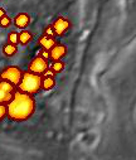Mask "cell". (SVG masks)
<instances>
[{
	"label": "cell",
	"instance_id": "cell-1",
	"mask_svg": "<svg viewBox=\"0 0 136 160\" xmlns=\"http://www.w3.org/2000/svg\"><path fill=\"white\" fill-rule=\"evenodd\" d=\"M35 112V100L33 95L17 90L7 103V117L15 122L29 120Z\"/></svg>",
	"mask_w": 136,
	"mask_h": 160
},
{
	"label": "cell",
	"instance_id": "cell-2",
	"mask_svg": "<svg viewBox=\"0 0 136 160\" xmlns=\"http://www.w3.org/2000/svg\"><path fill=\"white\" fill-rule=\"evenodd\" d=\"M42 76L33 73L30 71L23 72L22 74V79L19 85L17 86V90L30 93V95H35L39 91H42Z\"/></svg>",
	"mask_w": 136,
	"mask_h": 160
},
{
	"label": "cell",
	"instance_id": "cell-3",
	"mask_svg": "<svg viewBox=\"0 0 136 160\" xmlns=\"http://www.w3.org/2000/svg\"><path fill=\"white\" fill-rule=\"evenodd\" d=\"M22 74H23V71L19 67L9 66L0 72V79H4V81H8L14 86H18L22 79Z\"/></svg>",
	"mask_w": 136,
	"mask_h": 160
},
{
	"label": "cell",
	"instance_id": "cell-4",
	"mask_svg": "<svg viewBox=\"0 0 136 160\" xmlns=\"http://www.w3.org/2000/svg\"><path fill=\"white\" fill-rule=\"evenodd\" d=\"M17 91V86L12 85L8 81L0 79V103H8Z\"/></svg>",
	"mask_w": 136,
	"mask_h": 160
},
{
	"label": "cell",
	"instance_id": "cell-5",
	"mask_svg": "<svg viewBox=\"0 0 136 160\" xmlns=\"http://www.w3.org/2000/svg\"><path fill=\"white\" fill-rule=\"evenodd\" d=\"M48 67H49V63H48L47 59H44V58L37 56V57L33 58L32 62L29 63V66H28V71H30V72H33V73H37V74H40V76H42V73H43L45 69H47Z\"/></svg>",
	"mask_w": 136,
	"mask_h": 160
},
{
	"label": "cell",
	"instance_id": "cell-6",
	"mask_svg": "<svg viewBox=\"0 0 136 160\" xmlns=\"http://www.w3.org/2000/svg\"><path fill=\"white\" fill-rule=\"evenodd\" d=\"M52 28H53V30L56 33V37H63L68 32V29L71 28V22L67 18L59 17L53 22Z\"/></svg>",
	"mask_w": 136,
	"mask_h": 160
},
{
	"label": "cell",
	"instance_id": "cell-7",
	"mask_svg": "<svg viewBox=\"0 0 136 160\" xmlns=\"http://www.w3.org/2000/svg\"><path fill=\"white\" fill-rule=\"evenodd\" d=\"M67 54V47L63 44H56L53 48L49 49V59L53 61H59Z\"/></svg>",
	"mask_w": 136,
	"mask_h": 160
},
{
	"label": "cell",
	"instance_id": "cell-8",
	"mask_svg": "<svg viewBox=\"0 0 136 160\" xmlns=\"http://www.w3.org/2000/svg\"><path fill=\"white\" fill-rule=\"evenodd\" d=\"M30 20H32V18H30V15L29 14H27V13H20V14H18L15 18H14V25L18 28V29H25L29 24H30Z\"/></svg>",
	"mask_w": 136,
	"mask_h": 160
},
{
	"label": "cell",
	"instance_id": "cell-9",
	"mask_svg": "<svg viewBox=\"0 0 136 160\" xmlns=\"http://www.w3.org/2000/svg\"><path fill=\"white\" fill-rule=\"evenodd\" d=\"M39 46L43 48V49H47L49 51L51 48H53L57 42H56V38H52V37H48V35H43L39 38Z\"/></svg>",
	"mask_w": 136,
	"mask_h": 160
},
{
	"label": "cell",
	"instance_id": "cell-10",
	"mask_svg": "<svg viewBox=\"0 0 136 160\" xmlns=\"http://www.w3.org/2000/svg\"><path fill=\"white\" fill-rule=\"evenodd\" d=\"M33 41V34L29 30L23 29L22 32L18 33V42L20 46H27Z\"/></svg>",
	"mask_w": 136,
	"mask_h": 160
},
{
	"label": "cell",
	"instance_id": "cell-11",
	"mask_svg": "<svg viewBox=\"0 0 136 160\" xmlns=\"http://www.w3.org/2000/svg\"><path fill=\"white\" fill-rule=\"evenodd\" d=\"M56 86V79L53 77H43L42 78V90L43 91H51Z\"/></svg>",
	"mask_w": 136,
	"mask_h": 160
},
{
	"label": "cell",
	"instance_id": "cell-12",
	"mask_svg": "<svg viewBox=\"0 0 136 160\" xmlns=\"http://www.w3.org/2000/svg\"><path fill=\"white\" fill-rule=\"evenodd\" d=\"M17 52H18V47H17V44L8 43V44H5V46L3 47V53H4L5 57H13V56L17 54Z\"/></svg>",
	"mask_w": 136,
	"mask_h": 160
},
{
	"label": "cell",
	"instance_id": "cell-13",
	"mask_svg": "<svg viewBox=\"0 0 136 160\" xmlns=\"http://www.w3.org/2000/svg\"><path fill=\"white\" fill-rule=\"evenodd\" d=\"M64 67H66L64 62H62V59H59V61H53V63H52V66H51L49 68L57 74V73L63 72V71H64Z\"/></svg>",
	"mask_w": 136,
	"mask_h": 160
},
{
	"label": "cell",
	"instance_id": "cell-14",
	"mask_svg": "<svg viewBox=\"0 0 136 160\" xmlns=\"http://www.w3.org/2000/svg\"><path fill=\"white\" fill-rule=\"evenodd\" d=\"M12 22H13L12 18L4 15L2 19H0V28H4V29H5V28H9V27L12 25Z\"/></svg>",
	"mask_w": 136,
	"mask_h": 160
},
{
	"label": "cell",
	"instance_id": "cell-15",
	"mask_svg": "<svg viewBox=\"0 0 136 160\" xmlns=\"http://www.w3.org/2000/svg\"><path fill=\"white\" fill-rule=\"evenodd\" d=\"M8 43L19 44V42H18V33H17V32H10V33L8 34Z\"/></svg>",
	"mask_w": 136,
	"mask_h": 160
},
{
	"label": "cell",
	"instance_id": "cell-16",
	"mask_svg": "<svg viewBox=\"0 0 136 160\" xmlns=\"http://www.w3.org/2000/svg\"><path fill=\"white\" fill-rule=\"evenodd\" d=\"M44 35H48V37H52V38H56V33H54V30H53V28H52V25H47L44 28Z\"/></svg>",
	"mask_w": 136,
	"mask_h": 160
},
{
	"label": "cell",
	"instance_id": "cell-17",
	"mask_svg": "<svg viewBox=\"0 0 136 160\" xmlns=\"http://www.w3.org/2000/svg\"><path fill=\"white\" fill-rule=\"evenodd\" d=\"M7 117V105L0 103V122Z\"/></svg>",
	"mask_w": 136,
	"mask_h": 160
},
{
	"label": "cell",
	"instance_id": "cell-18",
	"mask_svg": "<svg viewBox=\"0 0 136 160\" xmlns=\"http://www.w3.org/2000/svg\"><path fill=\"white\" fill-rule=\"evenodd\" d=\"M38 56L44 58V59H47V61H49V51H47V49L42 48V51H39V53H38Z\"/></svg>",
	"mask_w": 136,
	"mask_h": 160
},
{
	"label": "cell",
	"instance_id": "cell-19",
	"mask_svg": "<svg viewBox=\"0 0 136 160\" xmlns=\"http://www.w3.org/2000/svg\"><path fill=\"white\" fill-rule=\"evenodd\" d=\"M42 77H53V78H54V77H56V73L48 67L47 69H45V71L42 73Z\"/></svg>",
	"mask_w": 136,
	"mask_h": 160
},
{
	"label": "cell",
	"instance_id": "cell-20",
	"mask_svg": "<svg viewBox=\"0 0 136 160\" xmlns=\"http://www.w3.org/2000/svg\"><path fill=\"white\" fill-rule=\"evenodd\" d=\"M4 15H5V9L4 8H0V19H2Z\"/></svg>",
	"mask_w": 136,
	"mask_h": 160
}]
</instances>
